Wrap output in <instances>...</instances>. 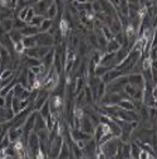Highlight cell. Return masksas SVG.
Wrapping results in <instances>:
<instances>
[{"label": "cell", "mask_w": 157, "mask_h": 159, "mask_svg": "<svg viewBox=\"0 0 157 159\" xmlns=\"http://www.w3.org/2000/svg\"><path fill=\"white\" fill-rule=\"evenodd\" d=\"M106 94V84L101 80L99 83H98V85H97V88H96V94H94V99L96 100H101L102 99V97Z\"/></svg>", "instance_id": "obj_20"}, {"label": "cell", "mask_w": 157, "mask_h": 159, "mask_svg": "<svg viewBox=\"0 0 157 159\" xmlns=\"http://www.w3.org/2000/svg\"><path fill=\"white\" fill-rule=\"evenodd\" d=\"M36 111H38L39 114H40V115H42V116L45 119V118H47V116L50 114V108H49L48 100H47V102H45V103H44V104H43L40 108H39V110H36Z\"/></svg>", "instance_id": "obj_25"}, {"label": "cell", "mask_w": 157, "mask_h": 159, "mask_svg": "<svg viewBox=\"0 0 157 159\" xmlns=\"http://www.w3.org/2000/svg\"><path fill=\"white\" fill-rule=\"evenodd\" d=\"M122 75V71L120 70V69H117V68H111V69H108L99 79L104 83V84H108V83H111V82H113L114 79H117L118 76H121Z\"/></svg>", "instance_id": "obj_7"}, {"label": "cell", "mask_w": 157, "mask_h": 159, "mask_svg": "<svg viewBox=\"0 0 157 159\" xmlns=\"http://www.w3.org/2000/svg\"><path fill=\"white\" fill-rule=\"evenodd\" d=\"M35 15V13H34V10H33V8L31 7H29V9H28V14H26V18H25V23L26 24H29L30 23V20H31V18Z\"/></svg>", "instance_id": "obj_32"}, {"label": "cell", "mask_w": 157, "mask_h": 159, "mask_svg": "<svg viewBox=\"0 0 157 159\" xmlns=\"http://www.w3.org/2000/svg\"><path fill=\"white\" fill-rule=\"evenodd\" d=\"M117 105L123 110H136V108H135V105H133V103L130 98H122Z\"/></svg>", "instance_id": "obj_17"}, {"label": "cell", "mask_w": 157, "mask_h": 159, "mask_svg": "<svg viewBox=\"0 0 157 159\" xmlns=\"http://www.w3.org/2000/svg\"><path fill=\"white\" fill-rule=\"evenodd\" d=\"M31 110H33V109H31ZM31 110H30V107H28L26 109L19 111V113H17V114H14L13 119L10 120L12 127H15V128H18V127H23V124H24V122H25V119H26L28 114H29Z\"/></svg>", "instance_id": "obj_3"}, {"label": "cell", "mask_w": 157, "mask_h": 159, "mask_svg": "<svg viewBox=\"0 0 157 159\" xmlns=\"http://www.w3.org/2000/svg\"><path fill=\"white\" fill-rule=\"evenodd\" d=\"M35 39H36V45L54 47V38L48 33H38L35 35Z\"/></svg>", "instance_id": "obj_5"}, {"label": "cell", "mask_w": 157, "mask_h": 159, "mask_svg": "<svg viewBox=\"0 0 157 159\" xmlns=\"http://www.w3.org/2000/svg\"><path fill=\"white\" fill-rule=\"evenodd\" d=\"M91 8H92V11H93L94 14L103 11V10H102V5H101V3H99V0H94V2H92V3H91Z\"/></svg>", "instance_id": "obj_30"}, {"label": "cell", "mask_w": 157, "mask_h": 159, "mask_svg": "<svg viewBox=\"0 0 157 159\" xmlns=\"http://www.w3.org/2000/svg\"><path fill=\"white\" fill-rule=\"evenodd\" d=\"M45 16L44 15H39V14H35L33 18H31V20H30V25H34V26H39L40 25V23L43 21V19H44Z\"/></svg>", "instance_id": "obj_28"}, {"label": "cell", "mask_w": 157, "mask_h": 159, "mask_svg": "<svg viewBox=\"0 0 157 159\" xmlns=\"http://www.w3.org/2000/svg\"><path fill=\"white\" fill-rule=\"evenodd\" d=\"M52 25H53V20H52V19H48V18H44L43 21L40 23V25L38 26L39 33H47V31L50 29Z\"/></svg>", "instance_id": "obj_21"}, {"label": "cell", "mask_w": 157, "mask_h": 159, "mask_svg": "<svg viewBox=\"0 0 157 159\" xmlns=\"http://www.w3.org/2000/svg\"><path fill=\"white\" fill-rule=\"evenodd\" d=\"M53 58H54V47L50 49L49 53H47V54L40 59V63H42L47 69H49V68H52V65H53Z\"/></svg>", "instance_id": "obj_14"}, {"label": "cell", "mask_w": 157, "mask_h": 159, "mask_svg": "<svg viewBox=\"0 0 157 159\" xmlns=\"http://www.w3.org/2000/svg\"><path fill=\"white\" fill-rule=\"evenodd\" d=\"M23 36H34L39 33V29L38 26H34V25H30V24H26L24 28L20 29Z\"/></svg>", "instance_id": "obj_15"}, {"label": "cell", "mask_w": 157, "mask_h": 159, "mask_svg": "<svg viewBox=\"0 0 157 159\" xmlns=\"http://www.w3.org/2000/svg\"><path fill=\"white\" fill-rule=\"evenodd\" d=\"M24 50H25V48H24V45H23L21 40H20V42H15V43H14V45H13V52H14V53L23 55V54H24Z\"/></svg>", "instance_id": "obj_27"}, {"label": "cell", "mask_w": 157, "mask_h": 159, "mask_svg": "<svg viewBox=\"0 0 157 159\" xmlns=\"http://www.w3.org/2000/svg\"><path fill=\"white\" fill-rule=\"evenodd\" d=\"M8 34H9V36H10V39H12L13 43L20 42L21 39H23V34H21V31H20L19 29H12Z\"/></svg>", "instance_id": "obj_23"}, {"label": "cell", "mask_w": 157, "mask_h": 159, "mask_svg": "<svg viewBox=\"0 0 157 159\" xmlns=\"http://www.w3.org/2000/svg\"><path fill=\"white\" fill-rule=\"evenodd\" d=\"M58 14H59V9H58V5L53 2L49 7H48V9H47V11H45V14H44V16L45 18H48V19H52V20H54L57 16H58Z\"/></svg>", "instance_id": "obj_12"}, {"label": "cell", "mask_w": 157, "mask_h": 159, "mask_svg": "<svg viewBox=\"0 0 157 159\" xmlns=\"http://www.w3.org/2000/svg\"><path fill=\"white\" fill-rule=\"evenodd\" d=\"M120 49H121V45L114 38L108 39L107 40V44H106V52L107 53H116L117 50H120Z\"/></svg>", "instance_id": "obj_13"}, {"label": "cell", "mask_w": 157, "mask_h": 159, "mask_svg": "<svg viewBox=\"0 0 157 159\" xmlns=\"http://www.w3.org/2000/svg\"><path fill=\"white\" fill-rule=\"evenodd\" d=\"M0 45H2V48L5 49L7 52L13 53V45H14V43L12 42V39H10V36H9L8 33L0 35Z\"/></svg>", "instance_id": "obj_9"}, {"label": "cell", "mask_w": 157, "mask_h": 159, "mask_svg": "<svg viewBox=\"0 0 157 159\" xmlns=\"http://www.w3.org/2000/svg\"><path fill=\"white\" fill-rule=\"evenodd\" d=\"M0 23H2V25H3V28H4V30H5L7 33H9V31L13 29V18L3 19Z\"/></svg>", "instance_id": "obj_26"}, {"label": "cell", "mask_w": 157, "mask_h": 159, "mask_svg": "<svg viewBox=\"0 0 157 159\" xmlns=\"http://www.w3.org/2000/svg\"><path fill=\"white\" fill-rule=\"evenodd\" d=\"M131 144V158H135V159H140V153H141V148L140 145L133 140L130 142Z\"/></svg>", "instance_id": "obj_22"}, {"label": "cell", "mask_w": 157, "mask_h": 159, "mask_svg": "<svg viewBox=\"0 0 157 159\" xmlns=\"http://www.w3.org/2000/svg\"><path fill=\"white\" fill-rule=\"evenodd\" d=\"M28 9H29V7L23 8L21 10H19L18 14H17V18H19L20 20H24L25 21V18H26V14H28Z\"/></svg>", "instance_id": "obj_31"}, {"label": "cell", "mask_w": 157, "mask_h": 159, "mask_svg": "<svg viewBox=\"0 0 157 159\" xmlns=\"http://www.w3.org/2000/svg\"><path fill=\"white\" fill-rule=\"evenodd\" d=\"M8 137H9L10 142H12V144H13L14 142H17L18 139H20L23 137V128L21 127L15 128V127H12L10 125V128L8 130Z\"/></svg>", "instance_id": "obj_10"}, {"label": "cell", "mask_w": 157, "mask_h": 159, "mask_svg": "<svg viewBox=\"0 0 157 159\" xmlns=\"http://www.w3.org/2000/svg\"><path fill=\"white\" fill-rule=\"evenodd\" d=\"M9 145H12V142H10V139H9V137H8V133H7L2 139H0V150L8 148Z\"/></svg>", "instance_id": "obj_29"}, {"label": "cell", "mask_w": 157, "mask_h": 159, "mask_svg": "<svg viewBox=\"0 0 157 159\" xmlns=\"http://www.w3.org/2000/svg\"><path fill=\"white\" fill-rule=\"evenodd\" d=\"M118 138H112L109 140H107L106 143L98 145L101 148V150L104 153L106 158H114L117 154V149H118Z\"/></svg>", "instance_id": "obj_1"}, {"label": "cell", "mask_w": 157, "mask_h": 159, "mask_svg": "<svg viewBox=\"0 0 157 159\" xmlns=\"http://www.w3.org/2000/svg\"><path fill=\"white\" fill-rule=\"evenodd\" d=\"M127 83L136 85V87H141L145 83V79L142 73H130L127 74Z\"/></svg>", "instance_id": "obj_8"}, {"label": "cell", "mask_w": 157, "mask_h": 159, "mask_svg": "<svg viewBox=\"0 0 157 159\" xmlns=\"http://www.w3.org/2000/svg\"><path fill=\"white\" fill-rule=\"evenodd\" d=\"M44 128H47V125H45V119L39 114L38 111H36V116H35V124H34V132L36 133V132H39V130H42V129H44Z\"/></svg>", "instance_id": "obj_16"}, {"label": "cell", "mask_w": 157, "mask_h": 159, "mask_svg": "<svg viewBox=\"0 0 157 159\" xmlns=\"http://www.w3.org/2000/svg\"><path fill=\"white\" fill-rule=\"evenodd\" d=\"M83 95H84V100H86V104H89V105H93L94 104V97H93V93H92V89L89 85L86 84L84 89H83Z\"/></svg>", "instance_id": "obj_18"}, {"label": "cell", "mask_w": 157, "mask_h": 159, "mask_svg": "<svg viewBox=\"0 0 157 159\" xmlns=\"http://www.w3.org/2000/svg\"><path fill=\"white\" fill-rule=\"evenodd\" d=\"M53 47H42V45H36L35 47V49H36V54H38V58L39 59H42L47 53H49L50 52V49H52Z\"/></svg>", "instance_id": "obj_24"}, {"label": "cell", "mask_w": 157, "mask_h": 159, "mask_svg": "<svg viewBox=\"0 0 157 159\" xmlns=\"http://www.w3.org/2000/svg\"><path fill=\"white\" fill-rule=\"evenodd\" d=\"M122 99V94L121 93H106L103 97H102V100H101V104L104 107V105H117L120 103V100Z\"/></svg>", "instance_id": "obj_4"}, {"label": "cell", "mask_w": 157, "mask_h": 159, "mask_svg": "<svg viewBox=\"0 0 157 159\" xmlns=\"http://www.w3.org/2000/svg\"><path fill=\"white\" fill-rule=\"evenodd\" d=\"M73 2L77 4H83V3H87V0H73Z\"/></svg>", "instance_id": "obj_34"}, {"label": "cell", "mask_w": 157, "mask_h": 159, "mask_svg": "<svg viewBox=\"0 0 157 159\" xmlns=\"http://www.w3.org/2000/svg\"><path fill=\"white\" fill-rule=\"evenodd\" d=\"M86 87V78L84 76H77V79L74 80V92H73V95H77L79 94L81 92H83Z\"/></svg>", "instance_id": "obj_11"}, {"label": "cell", "mask_w": 157, "mask_h": 159, "mask_svg": "<svg viewBox=\"0 0 157 159\" xmlns=\"http://www.w3.org/2000/svg\"><path fill=\"white\" fill-rule=\"evenodd\" d=\"M97 148H98V145H97L96 140L93 139V137L91 139L86 140L84 148H83V157L84 158H93V157H96Z\"/></svg>", "instance_id": "obj_6"}, {"label": "cell", "mask_w": 157, "mask_h": 159, "mask_svg": "<svg viewBox=\"0 0 157 159\" xmlns=\"http://www.w3.org/2000/svg\"><path fill=\"white\" fill-rule=\"evenodd\" d=\"M21 43H23V45H24L25 49H30V48L36 47V39H35V35H34V36H23Z\"/></svg>", "instance_id": "obj_19"}, {"label": "cell", "mask_w": 157, "mask_h": 159, "mask_svg": "<svg viewBox=\"0 0 157 159\" xmlns=\"http://www.w3.org/2000/svg\"><path fill=\"white\" fill-rule=\"evenodd\" d=\"M92 2H94V0H87V3H92Z\"/></svg>", "instance_id": "obj_35"}, {"label": "cell", "mask_w": 157, "mask_h": 159, "mask_svg": "<svg viewBox=\"0 0 157 159\" xmlns=\"http://www.w3.org/2000/svg\"><path fill=\"white\" fill-rule=\"evenodd\" d=\"M35 116H36V110H31L29 114H28V116H26V119H25V122H24V124H23V137H21V139L25 142L26 140V137L29 135V133L30 132H33L34 130V124H35Z\"/></svg>", "instance_id": "obj_2"}, {"label": "cell", "mask_w": 157, "mask_h": 159, "mask_svg": "<svg viewBox=\"0 0 157 159\" xmlns=\"http://www.w3.org/2000/svg\"><path fill=\"white\" fill-rule=\"evenodd\" d=\"M0 107H5V98L0 95Z\"/></svg>", "instance_id": "obj_33"}]
</instances>
